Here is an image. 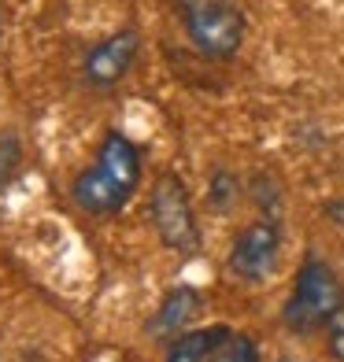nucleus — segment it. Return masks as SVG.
Returning a JSON list of instances; mask_svg holds the SVG:
<instances>
[{"instance_id":"1","label":"nucleus","mask_w":344,"mask_h":362,"mask_svg":"<svg viewBox=\"0 0 344 362\" xmlns=\"http://www.w3.org/2000/svg\"><path fill=\"white\" fill-rule=\"evenodd\" d=\"M137 181H141L137 148L122 134H108L101 152H96V163L74 177L71 196L81 211H89V215H108V211H119L130 196H134Z\"/></svg>"},{"instance_id":"2","label":"nucleus","mask_w":344,"mask_h":362,"mask_svg":"<svg viewBox=\"0 0 344 362\" xmlns=\"http://www.w3.org/2000/svg\"><path fill=\"white\" fill-rule=\"evenodd\" d=\"M182 19L196 52L211 59H229L244 41V15L226 0H182Z\"/></svg>"},{"instance_id":"3","label":"nucleus","mask_w":344,"mask_h":362,"mask_svg":"<svg viewBox=\"0 0 344 362\" xmlns=\"http://www.w3.org/2000/svg\"><path fill=\"white\" fill-rule=\"evenodd\" d=\"M337 310H340V281L322 259H307L300 267V274H297V285H292L289 303H285L289 329L307 333V329L330 322Z\"/></svg>"},{"instance_id":"4","label":"nucleus","mask_w":344,"mask_h":362,"mask_svg":"<svg viewBox=\"0 0 344 362\" xmlns=\"http://www.w3.org/2000/svg\"><path fill=\"white\" fill-rule=\"evenodd\" d=\"M149 218L156 226L159 240L174 252H193L196 244H200L189 192H185L182 181H178V174H159L156 177L152 196H149Z\"/></svg>"},{"instance_id":"5","label":"nucleus","mask_w":344,"mask_h":362,"mask_svg":"<svg viewBox=\"0 0 344 362\" xmlns=\"http://www.w3.org/2000/svg\"><path fill=\"white\" fill-rule=\"evenodd\" d=\"M277 252H282V237H277L274 222H252L241 229V237L229 248V270L244 281H263L277 267Z\"/></svg>"},{"instance_id":"6","label":"nucleus","mask_w":344,"mask_h":362,"mask_svg":"<svg viewBox=\"0 0 344 362\" xmlns=\"http://www.w3.org/2000/svg\"><path fill=\"white\" fill-rule=\"evenodd\" d=\"M134 56H137V34L134 30H119V34H111L96 48H89L81 71H86V78L96 89H108L134 67Z\"/></svg>"},{"instance_id":"7","label":"nucleus","mask_w":344,"mask_h":362,"mask_svg":"<svg viewBox=\"0 0 344 362\" xmlns=\"http://www.w3.org/2000/svg\"><path fill=\"white\" fill-rule=\"evenodd\" d=\"M229 337H234L229 329H196V333L178 337L163 362H207L219 351V344H226Z\"/></svg>"},{"instance_id":"8","label":"nucleus","mask_w":344,"mask_h":362,"mask_svg":"<svg viewBox=\"0 0 344 362\" xmlns=\"http://www.w3.org/2000/svg\"><path fill=\"white\" fill-rule=\"evenodd\" d=\"M193 307H196V292H193V288L171 292L167 300H163V307H159V315H156V322H152L149 333H152V337L171 333V329H178V325H182V322L193 315Z\"/></svg>"},{"instance_id":"9","label":"nucleus","mask_w":344,"mask_h":362,"mask_svg":"<svg viewBox=\"0 0 344 362\" xmlns=\"http://www.w3.org/2000/svg\"><path fill=\"white\" fill-rule=\"evenodd\" d=\"M207 362H259V355H256V344L248 337H229L226 344H219V351Z\"/></svg>"},{"instance_id":"10","label":"nucleus","mask_w":344,"mask_h":362,"mask_svg":"<svg viewBox=\"0 0 344 362\" xmlns=\"http://www.w3.org/2000/svg\"><path fill=\"white\" fill-rule=\"evenodd\" d=\"M234 200H237V181L229 174H215V181H211V204L219 211H226Z\"/></svg>"},{"instance_id":"11","label":"nucleus","mask_w":344,"mask_h":362,"mask_svg":"<svg viewBox=\"0 0 344 362\" xmlns=\"http://www.w3.org/2000/svg\"><path fill=\"white\" fill-rule=\"evenodd\" d=\"M19 167V144L15 137H0V181H8Z\"/></svg>"},{"instance_id":"12","label":"nucleus","mask_w":344,"mask_h":362,"mask_svg":"<svg viewBox=\"0 0 344 362\" xmlns=\"http://www.w3.org/2000/svg\"><path fill=\"white\" fill-rule=\"evenodd\" d=\"M326 325H330V351H333L337 362H344V307Z\"/></svg>"}]
</instances>
